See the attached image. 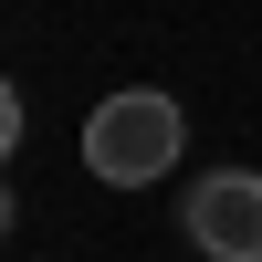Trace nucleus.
<instances>
[{
  "mask_svg": "<svg viewBox=\"0 0 262 262\" xmlns=\"http://www.w3.org/2000/svg\"><path fill=\"white\" fill-rule=\"evenodd\" d=\"M189 242L210 262H262V179L252 168H221V179L189 189Z\"/></svg>",
  "mask_w": 262,
  "mask_h": 262,
  "instance_id": "f03ea898",
  "label": "nucleus"
},
{
  "mask_svg": "<svg viewBox=\"0 0 262 262\" xmlns=\"http://www.w3.org/2000/svg\"><path fill=\"white\" fill-rule=\"evenodd\" d=\"M189 147V116L158 95V84H126V95H105L95 116H84V168H95L105 189H147L168 179Z\"/></svg>",
  "mask_w": 262,
  "mask_h": 262,
  "instance_id": "f257e3e1",
  "label": "nucleus"
}]
</instances>
